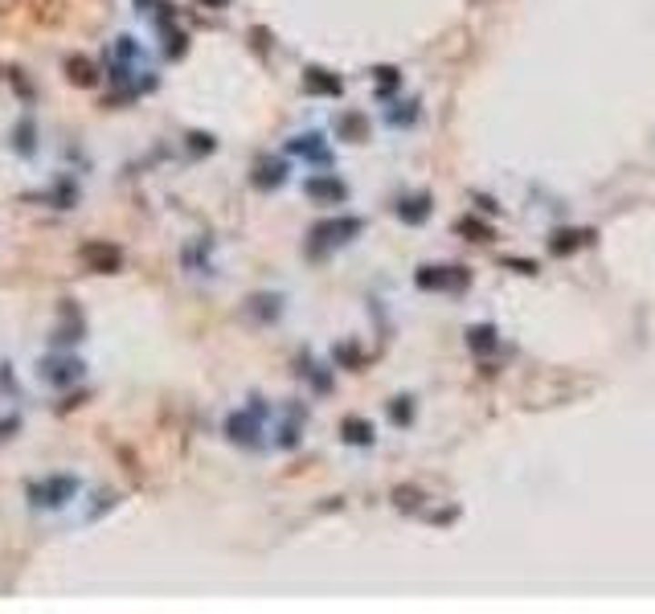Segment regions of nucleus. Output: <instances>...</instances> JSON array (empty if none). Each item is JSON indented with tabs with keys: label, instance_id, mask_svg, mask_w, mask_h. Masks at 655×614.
<instances>
[{
	"label": "nucleus",
	"instance_id": "1",
	"mask_svg": "<svg viewBox=\"0 0 655 614\" xmlns=\"http://www.w3.org/2000/svg\"><path fill=\"white\" fill-rule=\"evenodd\" d=\"M418 283L434 287V291H447V287H463L467 283V270H458V267H422L418 270Z\"/></svg>",
	"mask_w": 655,
	"mask_h": 614
},
{
	"label": "nucleus",
	"instance_id": "2",
	"mask_svg": "<svg viewBox=\"0 0 655 614\" xmlns=\"http://www.w3.org/2000/svg\"><path fill=\"white\" fill-rule=\"evenodd\" d=\"M307 193H316V196H332V201H340V196H344V185H340V180H311Z\"/></svg>",
	"mask_w": 655,
	"mask_h": 614
},
{
	"label": "nucleus",
	"instance_id": "3",
	"mask_svg": "<svg viewBox=\"0 0 655 614\" xmlns=\"http://www.w3.org/2000/svg\"><path fill=\"white\" fill-rule=\"evenodd\" d=\"M344 434H348V442H373V426H365L360 418H348V422H344Z\"/></svg>",
	"mask_w": 655,
	"mask_h": 614
},
{
	"label": "nucleus",
	"instance_id": "4",
	"mask_svg": "<svg viewBox=\"0 0 655 614\" xmlns=\"http://www.w3.org/2000/svg\"><path fill=\"white\" fill-rule=\"evenodd\" d=\"M398 213H401L406 221H422V217H426V196H414V201L398 205Z\"/></svg>",
	"mask_w": 655,
	"mask_h": 614
},
{
	"label": "nucleus",
	"instance_id": "5",
	"mask_svg": "<svg viewBox=\"0 0 655 614\" xmlns=\"http://www.w3.org/2000/svg\"><path fill=\"white\" fill-rule=\"evenodd\" d=\"M324 70H307V82H311V90H328V95H340V82L336 78H319Z\"/></svg>",
	"mask_w": 655,
	"mask_h": 614
},
{
	"label": "nucleus",
	"instance_id": "6",
	"mask_svg": "<svg viewBox=\"0 0 655 614\" xmlns=\"http://www.w3.org/2000/svg\"><path fill=\"white\" fill-rule=\"evenodd\" d=\"M467 340H471L475 352H488L491 344H496V340H491V327H475V332H467Z\"/></svg>",
	"mask_w": 655,
	"mask_h": 614
},
{
	"label": "nucleus",
	"instance_id": "7",
	"mask_svg": "<svg viewBox=\"0 0 655 614\" xmlns=\"http://www.w3.org/2000/svg\"><path fill=\"white\" fill-rule=\"evenodd\" d=\"M344 131H348V136H352V139H357V136H360V119H357V115H348V119H344Z\"/></svg>",
	"mask_w": 655,
	"mask_h": 614
},
{
	"label": "nucleus",
	"instance_id": "8",
	"mask_svg": "<svg viewBox=\"0 0 655 614\" xmlns=\"http://www.w3.org/2000/svg\"><path fill=\"white\" fill-rule=\"evenodd\" d=\"M209 5H221V0H209Z\"/></svg>",
	"mask_w": 655,
	"mask_h": 614
}]
</instances>
